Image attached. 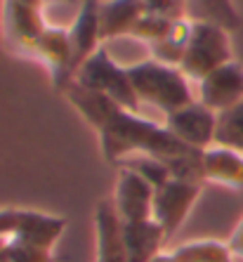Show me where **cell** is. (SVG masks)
Segmentation results:
<instances>
[{"label": "cell", "instance_id": "19", "mask_svg": "<svg viewBox=\"0 0 243 262\" xmlns=\"http://www.w3.org/2000/svg\"><path fill=\"white\" fill-rule=\"evenodd\" d=\"M123 168H130V170H135L137 175H142L146 180V182L151 184L153 189H158V187H163L168 180H170V170H168V165L161 163V161L151 159V156H132V159L123 161ZM118 165V168H121Z\"/></svg>", "mask_w": 243, "mask_h": 262}, {"label": "cell", "instance_id": "12", "mask_svg": "<svg viewBox=\"0 0 243 262\" xmlns=\"http://www.w3.org/2000/svg\"><path fill=\"white\" fill-rule=\"evenodd\" d=\"M146 14L144 0H99V31L102 40L132 36L135 26Z\"/></svg>", "mask_w": 243, "mask_h": 262}, {"label": "cell", "instance_id": "15", "mask_svg": "<svg viewBox=\"0 0 243 262\" xmlns=\"http://www.w3.org/2000/svg\"><path fill=\"white\" fill-rule=\"evenodd\" d=\"M187 17L191 21L222 26L229 33L241 26V14L231 0H187Z\"/></svg>", "mask_w": 243, "mask_h": 262}, {"label": "cell", "instance_id": "20", "mask_svg": "<svg viewBox=\"0 0 243 262\" xmlns=\"http://www.w3.org/2000/svg\"><path fill=\"white\" fill-rule=\"evenodd\" d=\"M172 24H175V21H170V19L156 17V14H144V17L140 19V24L135 26L132 38L144 40V43H149V48H151V45H156L158 40H163V38L170 33Z\"/></svg>", "mask_w": 243, "mask_h": 262}, {"label": "cell", "instance_id": "11", "mask_svg": "<svg viewBox=\"0 0 243 262\" xmlns=\"http://www.w3.org/2000/svg\"><path fill=\"white\" fill-rule=\"evenodd\" d=\"M69 40H71L73 71L90 59L102 48V31H99V0H83L78 14L69 26Z\"/></svg>", "mask_w": 243, "mask_h": 262}, {"label": "cell", "instance_id": "16", "mask_svg": "<svg viewBox=\"0 0 243 262\" xmlns=\"http://www.w3.org/2000/svg\"><path fill=\"white\" fill-rule=\"evenodd\" d=\"M189 36H191V19H180V21H175L170 33H168L163 40H158L156 45H151V59L180 69L182 57L189 45Z\"/></svg>", "mask_w": 243, "mask_h": 262}, {"label": "cell", "instance_id": "23", "mask_svg": "<svg viewBox=\"0 0 243 262\" xmlns=\"http://www.w3.org/2000/svg\"><path fill=\"white\" fill-rule=\"evenodd\" d=\"M151 262H175V257H172V253H165L163 250V253H158Z\"/></svg>", "mask_w": 243, "mask_h": 262}, {"label": "cell", "instance_id": "6", "mask_svg": "<svg viewBox=\"0 0 243 262\" xmlns=\"http://www.w3.org/2000/svg\"><path fill=\"white\" fill-rule=\"evenodd\" d=\"M165 128L175 135L182 144L206 151L215 144V130H217V114L210 111L206 104L194 99L182 109L165 114Z\"/></svg>", "mask_w": 243, "mask_h": 262}, {"label": "cell", "instance_id": "17", "mask_svg": "<svg viewBox=\"0 0 243 262\" xmlns=\"http://www.w3.org/2000/svg\"><path fill=\"white\" fill-rule=\"evenodd\" d=\"M175 262H234V255L227 244L215 238L187 241L170 250Z\"/></svg>", "mask_w": 243, "mask_h": 262}, {"label": "cell", "instance_id": "2", "mask_svg": "<svg viewBox=\"0 0 243 262\" xmlns=\"http://www.w3.org/2000/svg\"><path fill=\"white\" fill-rule=\"evenodd\" d=\"M128 76L132 80L140 104L156 106L163 114H172V111L194 102L189 78L177 67L146 59L128 67Z\"/></svg>", "mask_w": 243, "mask_h": 262}, {"label": "cell", "instance_id": "24", "mask_svg": "<svg viewBox=\"0 0 243 262\" xmlns=\"http://www.w3.org/2000/svg\"><path fill=\"white\" fill-rule=\"evenodd\" d=\"M45 3H78V5H80L83 0H45Z\"/></svg>", "mask_w": 243, "mask_h": 262}, {"label": "cell", "instance_id": "21", "mask_svg": "<svg viewBox=\"0 0 243 262\" xmlns=\"http://www.w3.org/2000/svg\"><path fill=\"white\" fill-rule=\"evenodd\" d=\"M146 14H156V17L180 21L187 17V0H144Z\"/></svg>", "mask_w": 243, "mask_h": 262}, {"label": "cell", "instance_id": "10", "mask_svg": "<svg viewBox=\"0 0 243 262\" xmlns=\"http://www.w3.org/2000/svg\"><path fill=\"white\" fill-rule=\"evenodd\" d=\"M95 232H97V262H128L125 225L114 201L104 199L95 208Z\"/></svg>", "mask_w": 243, "mask_h": 262}, {"label": "cell", "instance_id": "13", "mask_svg": "<svg viewBox=\"0 0 243 262\" xmlns=\"http://www.w3.org/2000/svg\"><path fill=\"white\" fill-rule=\"evenodd\" d=\"M203 182L243 189V156L225 146H210L203 151Z\"/></svg>", "mask_w": 243, "mask_h": 262}, {"label": "cell", "instance_id": "18", "mask_svg": "<svg viewBox=\"0 0 243 262\" xmlns=\"http://www.w3.org/2000/svg\"><path fill=\"white\" fill-rule=\"evenodd\" d=\"M215 146H225L243 156V102L217 114Z\"/></svg>", "mask_w": 243, "mask_h": 262}, {"label": "cell", "instance_id": "3", "mask_svg": "<svg viewBox=\"0 0 243 262\" xmlns=\"http://www.w3.org/2000/svg\"><path fill=\"white\" fill-rule=\"evenodd\" d=\"M73 83L85 88L90 92H97L111 102L121 104L130 111L140 114V99L135 95L132 80L128 76V67H121L106 48H99L90 59L78 69Z\"/></svg>", "mask_w": 243, "mask_h": 262}, {"label": "cell", "instance_id": "8", "mask_svg": "<svg viewBox=\"0 0 243 262\" xmlns=\"http://www.w3.org/2000/svg\"><path fill=\"white\" fill-rule=\"evenodd\" d=\"M153 194L156 189L142 175H137L130 168H123V165L118 168V180H116V191L111 201L125 225L151 220Z\"/></svg>", "mask_w": 243, "mask_h": 262}, {"label": "cell", "instance_id": "9", "mask_svg": "<svg viewBox=\"0 0 243 262\" xmlns=\"http://www.w3.org/2000/svg\"><path fill=\"white\" fill-rule=\"evenodd\" d=\"M198 102L206 104L210 111H222L243 102V67L238 61H227L210 76L198 83Z\"/></svg>", "mask_w": 243, "mask_h": 262}, {"label": "cell", "instance_id": "5", "mask_svg": "<svg viewBox=\"0 0 243 262\" xmlns=\"http://www.w3.org/2000/svg\"><path fill=\"white\" fill-rule=\"evenodd\" d=\"M201 189H203V184L191 182V180H180V177H170L163 187L156 189L151 220L156 225H161L168 241L184 225L187 215L191 213L194 203L198 201Z\"/></svg>", "mask_w": 243, "mask_h": 262}, {"label": "cell", "instance_id": "7", "mask_svg": "<svg viewBox=\"0 0 243 262\" xmlns=\"http://www.w3.org/2000/svg\"><path fill=\"white\" fill-rule=\"evenodd\" d=\"M43 5L40 0H5L3 7V26L7 40L19 50L33 52L36 43L45 33L48 24L43 21Z\"/></svg>", "mask_w": 243, "mask_h": 262}, {"label": "cell", "instance_id": "22", "mask_svg": "<svg viewBox=\"0 0 243 262\" xmlns=\"http://www.w3.org/2000/svg\"><path fill=\"white\" fill-rule=\"evenodd\" d=\"M227 246H229L231 255H234V260H243V217L238 220L236 229L231 232L229 241H227Z\"/></svg>", "mask_w": 243, "mask_h": 262}, {"label": "cell", "instance_id": "1", "mask_svg": "<svg viewBox=\"0 0 243 262\" xmlns=\"http://www.w3.org/2000/svg\"><path fill=\"white\" fill-rule=\"evenodd\" d=\"M73 109L90 123L99 135V149L104 159L114 165L132 156H151L168 165L172 177L203 182V151L182 144L163 123L149 121L137 111H130L121 104L102 97L85 88L71 85L64 90Z\"/></svg>", "mask_w": 243, "mask_h": 262}, {"label": "cell", "instance_id": "4", "mask_svg": "<svg viewBox=\"0 0 243 262\" xmlns=\"http://www.w3.org/2000/svg\"><path fill=\"white\" fill-rule=\"evenodd\" d=\"M231 61V43H229V31L206 21H191V36H189L187 52L182 57L180 71L189 80H201L217 71Z\"/></svg>", "mask_w": 243, "mask_h": 262}, {"label": "cell", "instance_id": "14", "mask_svg": "<svg viewBox=\"0 0 243 262\" xmlns=\"http://www.w3.org/2000/svg\"><path fill=\"white\" fill-rule=\"evenodd\" d=\"M125 225V222H123ZM168 241L161 225L153 220L125 225V246H128V262H151L158 253H163Z\"/></svg>", "mask_w": 243, "mask_h": 262}]
</instances>
